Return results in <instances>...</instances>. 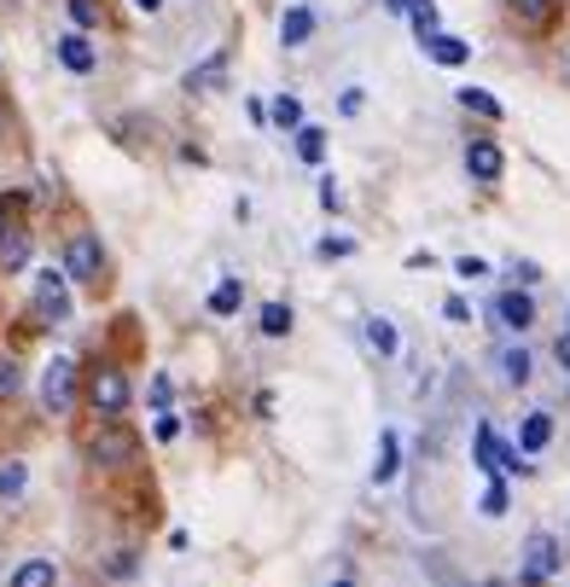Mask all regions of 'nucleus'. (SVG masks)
I'll return each instance as SVG.
<instances>
[{
    "instance_id": "obj_1",
    "label": "nucleus",
    "mask_w": 570,
    "mask_h": 587,
    "mask_svg": "<svg viewBox=\"0 0 570 587\" xmlns=\"http://www.w3.org/2000/svg\"><path fill=\"white\" fill-rule=\"evenodd\" d=\"M553 576H559V541L541 529V535H530V541H524V570H518V581L541 587V581H553Z\"/></svg>"
},
{
    "instance_id": "obj_2",
    "label": "nucleus",
    "mask_w": 570,
    "mask_h": 587,
    "mask_svg": "<svg viewBox=\"0 0 570 587\" xmlns=\"http://www.w3.org/2000/svg\"><path fill=\"white\" fill-rule=\"evenodd\" d=\"M36 315L41 320H70V279L59 273V268H41L36 273Z\"/></svg>"
},
{
    "instance_id": "obj_3",
    "label": "nucleus",
    "mask_w": 570,
    "mask_h": 587,
    "mask_svg": "<svg viewBox=\"0 0 570 587\" xmlns=\"http://www.w3.org/2000/svg\"><path fill=\"white\" fill-rule=\"evenodd\" d=\"M70 401H76V367L59 355V361L41 372V407L47 414H70Z\"/></svg>"
},
{
    "instance_id": "obj_4",
    "label": "nucleus",
    "mask_w": 570,
    "mask_h": 587,
    "mask_svg": "<svg viewBox=\"0 0 570 587\" xmlns=\"http://www.w3.org/2000/svg\"><path fill=\"white\" fill-rule=\"evenodd\" d=\"M88 401H94V414L117 419L122 407H128V378H122L117 367H99V372H94V385H88Z\"/></svg>"
},
{
    "instance_id": "obj_5",
    "label": "nucleus",
    "mask_w": 570,
    "mask_h": 587,
    "mask_svg": "<svg viewBox=\"0 0 570 587\" xmlns=\"http://www.w3.org/2000/svg\"><path fill=\"white\" fill-rule=\"evenodd\" d=\"M88 459H94V466H128V459H135V437H128L122 425H106L88 442Z\"/></svg>"
},
{
    "instance_id": "obj_6",
    "label": "nucleus",
    "mask_w": 570,
    "mask_h": 587,
    "mask_svg": "<svg viewBox=\"0 0 570 587\" xmlns=\"http://www.w3.org/2000/svg\"><path fill=\"white\" fill-rule=\"evenodd\" d=\"M99 268H106V257H99V239L94 233H76L65 245V279H99Z\"/></svg>"
},
{
    "instance_id": "obj_7",
    "label": "nucleus",
    "mask_w": 570,
    "mask_h": 587,
    "mask_svg": "<svg viewBox=\"0 0 570 587\" xmlns=\"http://www.w3.org/2000/svg\"><path fill=\"white\" fill-rule=\"evenodd\" d=\"M59 64H65L70 76H94L99 53H94V41H88V30H70V36H59Z\"/></svg>"
},
{
    "instance_id": "obj_8",
    "label": "nucleus",
    "mask_w": 570,
    "mask_h": 587,
    "mask_svg": "<svg viewBox=\"0 0 570 587\" xmlns=\"http://www.w3.org/2000/svg\"><path fill=\"white\" fill-rule=\"evenodd\" d=\"M465 169H472V181H501V169H507V158H501V146L495 140H472L465 146Z\"/></svg>"
},
{
    "instance_id": "obj_9",
    "label": "nucleus",
    "mask_w": 570,
    "mask_h": 587,
    "mask_svg": "<svg viewBox=\"0 0 570 587\" xmlns=\"http://www.w3.org/2000/svg\"><path fill=\"white\" fill-rule=\"evenodd\" d=\"M425 41V59H436V64H465V59H472V41H465V36H449V30H431V36H420Z\"/></svg>"
},
{
    "instance_id": "obj_10",
    "label": "nucleus",
    "mask_w": 570,
    "mask_h": 587,
    "mask_svg": "<svg viewBox=\"0 0 570 587\" xmlns=\"http://www.w3.org/2000/svg\"><path fill=\"white\" fill-rule=\"evenodd\" d=\"M495 315H501V326H512V331H524V326H535V302H530L524 291H501V302H495Z\"/></svg>"
},
{
    "instance_id": "obj_11",
    "label": "nucleus",
    "mask_w": 570,
    "mask_h": 587,
    "mask_svg": "<svg viewBox=\"0 0 570 587\" xmlns=\"http://www.w3.org/2000/svg\"><path fill=\"white\" fill-rule=\"evenodd\" d=\"M222 82H227V53H210L198 70H187V93H210Z\"/></svg>"
},
{
    "instance_id": "obj_12",
    "label": "nucleus",
    "mask_w": 570,
    "mask_h": 587,
    "mask_svg": "<svg viewBox=\"0 0 570 587\" xmlns=\"http://www.w3.org/2000/svg\"><path fill=\"white\" fill-rule=\"evenodd\" d=\"M308 36H315V12H308V7H292V12L279 18V41L285 47H303Z\"/></svg>"
},
{
    "instance_id": "obj_13",
    "label": "nucleus",
    "mask_w": 570,
    "mask_h": 587,
    "mask_svg": "<svg viewBox=\"0 0 570 587\" xmlns=\"http://www.w3.org/2000/svg\"><path fill=\"white\" fill-rule=\"evenodd\" d=\"M548 442H553V419L548 414H530L524 430H518V454H541Z\"/></svg>"
},
{
    "instance_id": "obj_14",
    "label": "nucleus",
    "mask_w": 570,
    "mask_h": 587,
    "mask_svg": "<svg viewBox=\"0 0 570 587\" xmlns=\"http://www.w3.org/2000/svg\"><path fill=\"white\" fill-rule=\"evenodd\" d=\"M59 570H53V558H23V565L12 570V587H53Z\"/></svg>"
},
{
    "instance_id": "obj_15",
    "label": "nucleus",
    "mask_w": 570,
    "mask_h": 587,
    "mask_svg": "<svg viewBox=\"0 0 570 587\" xmlns=\"http://www.w3.org/2000/svg\"><path fill=\"white\" fill-rule=\"evenodd\" d=\"M454 99H460L465 111H478V117H489V122H501V99L489 93V88H460Z\"/></svg>"
},
{
    "instance_id": "obj_16",
    "label": "nucleus",
    "mask_w": 570,
    "mask_h": 587,
    "mask_svg": "<svg viewBox=\"0 0 570 587\" xmlns=\"http://www.w3.org/2000/svg\"><path fill=\"white\" fill-rule=\"evenodd\" d=\"M297 158H303V163H321V158H326V129H315V122H297Z\"/></svg>"
},
{
    "instance_id": "obj_17",
    "label": "nucleus",
    "mask_w": 570,
    "mask_h": 587,
    "mask_svg": "<svg viewBox=\"0 0 570 587\" xmlns=\"http://www.w3.org/2000/svg\"><path fill=\"white\" fill-rule=\"evenodd\" d=\"M23 489H30V466H18V459H7V466H0V500H18Z\"/></svg>"
},
{
    "instance_id": "obj_18",
    "label": "nucleus",
    "mask_w": 570,
    "mask_h": 587,
    "mask_svg": "<svg viewBox=\"0 0 570 587\" xmlns=\"http://www.w3.org/2000/svg\"><path fill=\"white\" fill-rule=\"evenodd\" d=\"M396 477V430L379 437V459H373V482H391Z\"/></svg>"
},
{
    "instance_id": "obj_19",
    "label": "nucleus",
    "mask_w": 570,
    "mask_h": 587,
    "mask_svg": "<svg viewBox=\"0 0 570 587\" xmlns=\"http://www.w3.org/2000/svg\"><path fill=\"white\" fill-rule=\"evenodd\" d=\"M239 302H245V286H239V279H222V286L210 291V315H233Z\"/></svg>"
},
{
    "instance_id": "obj_20",
    "label": "nucleus",
    "mask_w": 570,
    "mask_h": 587,
    "mask_svg": "<svg viewBox=\"0 0 570 587\" xmlns=\"http://www.w3.org/2000/svg\"><path fill=\"white\" fill-rule=\"evenodd\" d=\"M501 378L507 385H530V355L524 349H501Z\"/></svg>"
},
{
    "instance_id": "obj_21",
    "label": "nucleus",
    "mask_w": 570,
    "mask_h": 587,
    "mask_svg": "<svg viewBox=\"0 0 570 587\" xmlns=\"http://www.w3.org/2000/svg\"><path fill=\"white\" fill-rule=\"evenodd\" d=\"M268 117L279 122V129H297V122H303V99H297V93H279Z\"/></svg>"
},
{
    "instance_id": "obj_22",
    "label": "nucleus",
    "mask_w": 570,
    "mask_h": 587,
    "mask_svg": "<svg viewBox=\"0 0 570 587\" xmlns=\"http://www.w3.org/2000/svg\"><path fill=\"white\" fill-rule=\"evenodd\" d=\"M472 448H478V466H483L489 477H501V471H495V454H501L495 430H489V425H478V442H472Z\"/></svg>"
},
{
    "instance_id": "obj_23",
    "label": "nucleus",
    "mask_w": 570,
    "mask_h": 587,
    "mask_svg": "<svg viewBox=\"0 0 570 587\" xmlns=\"http://www.w3.org/2000/svg\"><path fill=\"white\" fill-rule=\"evenodd\" d=\"M367 344H373L379 355H396V326L373 315V320H367Z\"/></svg>"
},
{
    "instance_id": "obj_24",
    "label": "nucleus",
    "mask_w": 570,
    "mask_h": 587,
    "mask_svg": "<svg viewBox=\"0 0 570 587\" xmlns=\"http://www.w3.org/2000/svg\"><path fill=\"white\" fill-rule=\"evenodd\" d=\"M285 331H292V309H285V302H268L263 309V338H285Z\"/></svg>"
},
{
    "instance_id": "obj_25",
    "label": "nucleus",
    "mask_w": 570,
    "mask_h": 587,
    "mask_svg": "<svg viewBox=\"0 0 570 587\" xmlns=\"http://www.w3.org/2000/svg\"><path fill=\"white\" fill-rule=\"evenodd\" d=\"M65 12H70L76 30H99V7H94V0H65Z\"/></svg>"
},
{
    "instance_id": "obj_26",
    "label": "nucleus",
    "mask_w": 570,
    "mask_h": 587,
    "mask_svg": "<svg viewBox=\"0 0 570 587\" xmlns=\"http://www.w3.org/2000/svg\"><path fill=\"white\" fill-rule=\"evenodd\" d=\"M407 18H413V30L431 36L436 30V0H407Z\"/></svg>"
},
{
    "instance_id": "obj_27",
    "label": "nucleus",
    "mask_w": 570,
    "mask_h": 587,
    "mask_svg": "<svg viewBox=\"0 0 570 587\" xmlns=\"http://www.w3.org/2000/svg\"><path fill=\"white\" fill-rule=\"evenodd\" d=\"M23 257H30V245H23V233H12V227H7V239H0V262L23 268Z\"/></svg>"
},
{
    "instance_id": "obj_28",
    "label": "nucleus",
    "mask_w": 570,
    "mask_h": 587,
    "mask_svg": "<svg viewBox=\"0 0 570 587\" xmlns=\"http://www.w3.org/2000/svg\"><path fill=\"white\" fill-rule=\"evenodd\" d=\"M507 513V482H489L483 489V518H501Z\"/></svg>"
},
{
    "instance_id": "obj_29",
    "label": "nucleus",
    "mask_w": 570,
    "mask_h": 587,
    "mask_svg": "<svg viewBox=\"0 0 570 587\" xmlns=\"http://www.w3.org/2000/svg\"><path fill=\"white\" fill-rule=\"evenodd\" d=\"M512 12H518V18H530V23H541V18L553 12V0H512Z\"/></svg>"
},
{
    "instance_id": "obj_30",
    "label": "nucleus",
    "mask_w": 570,
    "mask_h": 587,
    "mask_svg": "<svg viewBox=\"0 0 570 587\" xmlns=\"http://www.w3.org/2000/svg\"><path fill=\"white\" fill-rule=\"evenodd\" d=\"M18 385H23V378H18V367L7 361V355H0V401H7V396H18Z\"/></svg>"
},
{
    "instance_id": "obj_31",
    "label": "nucleus",
    "mask_w": 570,
    "mask_h": 587,
    "mask_svg": "<svg viewBox=\"0 0 570 587\" xmlns=\"http://www.w3.org/2000/svg\"><path fill=\"white\" fill-rule=\"evenodd\" d=\"M338 203H344V192H338V181L326 175V181H321V210H338Z\"/></svg>"
},
{
    "instance_id": "obj_32",
    "label": "nucleus",
    "mask_w": 570,
    "mask_h": 587,
    "mask_svg": "<svg viewBox=\"0 0 570 587\" xmlns=\"http://www.w3.org/2000/svg\"><path fill=\"white\" fill-rule=\"evenodd\" d=\"M443 315L465 326V320H472V302H465V297H449V302H443Z\"/></svg>"
},
{
    "instance_id": "obj_33",
    "label": "nucleus",
    "mask_w": 570,
    "mask_h": 587,
    "mask_svg": "<svg viewBox=\"0 0 570 587\" xmlns=\"http://www.w3.org/2000/svg\"><path fill=\"white\" fill-rule=\"evenodd\" d=\"M454 268H460V279H483L489 273V262H478V257H460Z\"/></svg>"
},
{
    "instance_id": "obj_34",
    "label": "nucleus",
    "mask_w": 570,
    "mask_h": 587,
    "mask_svg": "<svg viewBox=\"0 0 570 587\" xmlns=\"http://www.w3.org/2000/svg\"><path fill=\"white\" fill-rule=\"evenodd\" d=\"M180 437V419L175 414H158V442H175Z\"/></svg>"
},
{
    "instance_id": "obj_35",
    "label": "nucleus",
    "mask_w": 570,
    "mask_h": 587,
    "mask_svg": "<svg viewBox=\"0 0 570 587\" xmlns=\"http://www.w3.org/2000/svg\"><path fill=\"white\" fill-rule=\"evenodd\" d=\"M350 250H355L350 239H321V257H326V262H332V257H350Z\"/></svg>"
},
{
    "instance_id": "obj_36",
    "label": "nucleus",
    "mask_w": 570,
    "mask_h": 587,
    "mask_svg": "<svg viewBox=\"0 0 570 587\" xmlns=\"http://www.w3.org/2000/svg\"><path fill=\"white\" fill-rule=\"evenodd\" d=\"M512 279H518V286H530V279H541V268L535 262H512Z\"/></svg>"
},
{
    "instance_id": "obj_37",
    "label": "nucleus",
    "mask_w": 570,
    "mask_h": 587,
    "mask_svg": "<svg viewBox=\"0 0 570 587\" xmlns=\"http://www.w3.org/2000/svg\"><path fill=\"white\" fill-rule=\"evenodd\" d=\"M151 407H169V378H151Z\"/></svg>"
},
{
    "instance_id": "obj_38",
    "label": "nucleus",
    "mask_w": 570,
    "mask_h": 587,
    "mask_svg": "<svg viewBox=\"0 0 570 587\" xmlns=\"http://www.w3.org/2000/svg\"><path fill=\"white\" fill-rule=\"evenodd\" d=\"M553 361H559V367H570V326H564V338L553 344Z\"/></svg>"
},
{
    "instance_id": "obj_39",
    "label": "nucleus",
    "mask_w": 570,
    "mask_h": 587,
    "mask_svg": "<svg viewBox=\"0 0 570 587\" xmlns=\"http://www.w3.org/2000/svg\"><path fill=\"white\" fill-rule=\"evenodd\" d=\"M135 7H140V12H164V0H135Z\"/></svg>"
},
{
    "instance_id": "obj_40",
    "label": "nucleus",
    "mask_w": 570,
    "mask_h": 587,
    "mask_svg": "<svg viewBox=\"0 0 570 587\" xmlns=\"http://www.w3.org/2000/svg\"><path fill=\"white\" fill-rule=\"evenodd\" d=\"M384 7H391V12H407V0H384Z\"/></svg>"
},
{
    "instance_id": "obj_41",
    "label": "nucleus",
    "mask_w": 570,
    "mask_h": 587,
    "mask_svg": "<svg viewBox=\"0 0 570 587\" xmlns=\"http://www.w3.org/2000/svg\"><path fill=\"white\" fill-rule=\"evenodd\" d=\"M0 239H7V203H0Z\"/></svg>"
},
{
    "instance_id": "obj_42",
    "label": "nucleus",
    "mask_w": 570,
    "mask_h": 587,
    "mask_svg": "<svg viewBox=\"0 0 570 587\" xmlns=\"http://www.w3.org/2000/svg\"><path fill=\"white\" fill-rule=\"evenodd\" d=\"M332 587H355V581H332Z\"/></svg>"
}]
</instances>
